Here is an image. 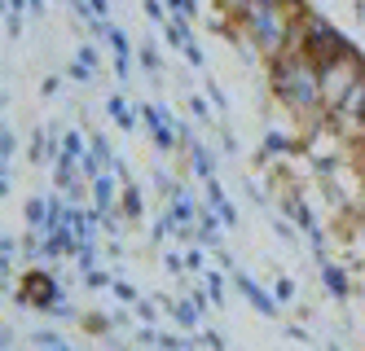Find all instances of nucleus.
Returning <instances> with one entry per match:
<instances>
[{
    "label": "nucleus",
    "mask_w": 365,
    "mask_h": 351,
    "mask_svg": "<svg viewBox=\"0 0 365 351\" xmlns=\"http://www.w3.org/2000/svg\"><path fill=\"white\" fill-rule=\"evenodd\" d=\"M22 36V14H9V40Z\"/></svg>",
    "instance_id": "44"
},
{
    "label": "nucleus",
    "mask_w": 365,
    "mask_h": 351,
    "mask_svg": "<svg viewBox=\"0 0 365 351\" xmlns=\"http://www.w3.org/2000/svg\"><path fill=\"white\" fill-rule=\"evenodd\" d=\"M119 215L128 224H137L141 215H145V198H141V189L137 184H123V198H119Z\"/></svg>",
    "instance_id": "12"
},
{
    "label": "nucleus",
    "mask_w": 365,
    "mask_h": 351,
    "mask_svg": "<svg viewBox=\"0 0 365 351\" xmlns=\"http://www.w3.org/2000/svg\"><path fill=\"white\" fill-rule=\"evenodd\" d=\"M27 9H31V18H40L44 14V0H27Z\"/></svg>",
    "instance_id": "47"
},
{
    "label": "nucleus",
    "mask_w": 365,
    "mask_h": 351,
    "mask_svg": "<svg viewBox=\"0 0 365 351\" xmlns=\"http://www.w3.org/2000/svg\"><path fill=\"white\" fill-rule=\"evenodd\" d=\"M5 5H9V14H22V9H27V0H5Z\"/></svg>",
    "instance_id": "48"
},
{
    "label": "nucleus",
    "mask_w": 365,
    "mask_h": 351,
    "mask_svg": "<svg viewBox=\"0 0 365 351\" xmlns=\"http://www.w3.org/2000/svg\"><path fill=\"white\" fill-rule=\"evenodd\" d=\"M207 198H212V206H220V202H229L225 198V189H220V180L212 176V180H207Z\"/></svg>",
    "instance_id": "34"
},
{
    "label": "nucleus",
    "mask_w": 365,
    "mask_h": 351,
    "mask_svg": "<svg viewBox=\"0 0 365 351\" xmlns=\"http://www.w3.org/2000/svg\"><path fill=\"white\" fill-rule=\"evenodd\" d=\"M159 303H163V308L172 312V320H176L180 330H198V320L207 316V312H202V308H198L194 299H180V303H172V299H159Z\"/></svg>",
    "instance_id": "9"
},
{
    "label": "nucleus",
    "mask_w": 365,
    "mask_h": 351,
    "mask_svg": "<svg viewBox=\"0 0 365 351\" xmlns=\"http://www.w3.org/2000/svg\"><path fill=\"white\" fill-rule=\"evenodd\" d=\"M233 285L242 290V299H247V303H251L259 316H277V308H282V303H277V299H273V294H269L264 285H259L255 277H247L242 268H233Z\"/></svg>",
    "instance_id": "6"
},
{
    "label": "nucleus",
    "mask_w": 365,
    "mask_h": 351,
    "mask_svg": "<svg viewBox=\"0 0 365 351\" xmlns=\"http://www.w3.org/2000/svg\"><path fill=\"white\" fill-rule=\"evenodd\" d=\"M62 154H66V158H75V163H84V158H88V137H84V132H75V127H66V137H62Z\"/></svg>",
    "instance_id": "15"
},
{
    "label": "nucleus",
    "mask_w": 365,
    "mask_h": 351,
    "mask_svg": "<svg viewBox=\"0 0 365 351\" xmlns=\"http://www.w3.org/2000/svg\"><path fill=\"white\" fill-rule=\"evenodd\" d=\"M207 97H212V105H220V110H229V101H225V93H220L216 84H207Z\"/></svg>",
    "instance_id": "41"
},
{
    "label": "nucleus",
    "mask_w": 365,
    "mask_h": 351,
    "mask_svg": "<svg viewBox=\"0 0 365 351\" xmlns=\"http://www.w3.org/2000/svg\"><path fill=\"white\" fill-rule=\"evenodd\" d=\"M145 18H154V22H168L172 14H168V0H145Z\"/></svg>",
    "instance_id": "27"
},
{
    "label": "nucleus",
    "mask_w": 365,
    "mask_h": 351,
    "mask_svg": "<svg viewBox=\"0 0 365 351\" xmlns=\"http://www.w3.org/2000/svg\"><path fill=\"white\" fill-rule=\"evenodd\" d=\"M220 229H225L220 211H216V206H202V211H198V237H202L207 251H220Z\"/></svg>",
    "instance_id": "8"
},
{
    "label": "nucleus",
    "mask_w": 365,
    "mask_h": 351,
    "mask_svg": "<svg viewBox=\"0 0 365 351\" xmlns=\"http://www.w3.org/2000/svg\"><path fill=\"white\" fill-rule=\"evenodd\" d=\"M110 290L119 294V303H141V294H137V285H128V281H115Z\"/></svg>",
    "instance_id": "29"
},
{
    "label": "nucleus",
    "mask_w": 365,
    "mask_h": 351,
    "mask_svg": "<svg viewBox=\"0 0 365 351\" xmlns=\"http://www.w3.org/2000/svg\"><path fill=\"white\" fill-rule=\"evenodd\" d=\"M141 123L150 127V137H154V150H159V154H168V150H176V145H180L176 115L168 110V105H159V101H145V105H141Z\"/></svg>",
    "instance_id": "5"
},
{
    "label": "nucleus",
    "mask_w": 365,
    "mask_h": 351,
    "mask_svg": "<svg viewBox=\"0 0 365 351\" xmlns=\"http://www.w3.org/2000/svg\"><path fill=\"white\" fill-rule=\"evenodd\" d=\"M137 58H141V66H145L150 75H159V70H163V62H159V48H154V44H137Z\"/></svg>",
    "instance_id": "20"
},
{
    "label": "nucleus",
    "mask_w": 365,
    "mask_h": 351,
    "mask_svg": "<svg viewBox=\"0 0 365 351\" xmlns=\"http://www.w3.org/2000/svg\"><path fill=\"white\" fill-rule=\"evenodd\" d=\"M75 268H80V273H93L97 268V241H84V246L75 251Z\"/></svg>",
    "instance_id": "19"
},
{
    "label": "nucleus",
    "mask_w": 365,
    "mask_h": 351,
    "mask_svg": "<svg viewBox=\"0 0 365 351\" xmlns=\"http://www.w3.org/2000/svg\"><path fill=\"white\" fill-rule=\"evenodd\" d=\"M88 154H93L106 172H115V150H110V141H106V137H88Z\"/></svg>",
    "instance_id": "18"
},
{
    "label": "nucleus",
    "mask_w": 365,
    "mask_h": 351,
    "mask_svg": "<svg viewBox=\"0 0 365 351\" xmlns=\"http://www.w3.org/2000/svg\"><path fill=\"white\" fill-rule=\"evenodd\" d=\"M53 180H58V189H71L75 180H88V176H80V163L62 154V158H58V176H53Z\"/></svg>",
    "instance_id": "17"
},
{
    "label": "nucleus",
    "mask_w": 365,
    "mask_h": 351,
    "mask_svg": "<svg viewBox=\"0 0 365 351\" xmlns=\"http://www.w3.org/2000/svg\"><path fill=\"white\" fill-rule=\"evenodd\" d=\"M185 263H190L194 273H198V268H202V251H190V255H185Z\"/></svg>",
    "instance_id": "46"
},
{
    "label": "nucleus",
    "mask_w": 365,
    "mask_h": 351,
    "mask_svg": "<svg viewBox=\"0 0 365 351\" xmlns=\"http://www.w3.org/2000/svg\"><path fill=\"white\" fill-rule=\"evenodd\" d=\"M291 0H251V9H286Z\"/></svg>",
    "instance_id": "40"
},
{
    "label": "nucleus",
    "mask_w": 365,
    "mask_h": 351,
    "mask_svg": "<svg viewBox=\"0 0 365 351\" xmlns=\"http://www.w3.org/2000/svg\"><path fill=\"white\" fill-rule=\"evenodd\" d=\"M273 299H277V303H291V299H295V281L277 277V281H273Z\"/></svg>",
    "instance_id": "25"
},
{
    "label": "nucleus",
    "mask_w": 365,
    "mask_h": 351,
    "mask_svg": "<svg viewBox=\"0 0 365 351\" xmlns=\"http://www.w3.org/2000/svg\"><path fill=\"white\" fill-rule=\"evenodd\" d=\"M190 115L198 123H212V105H207V97H190Z\"/></svg>",
    "instance_id": "26"
},
{
    "label": "nucleus",
    "mask_w": 365,
    "mask_h": 351,
    "mask_svg": "<svg viewBox=\"0 0 365 351\" xmlns=\"http://www.w3.org/2000/svg\"><path fill=\"white\" fill-rule=\"evenodd\" d=\"M75 58H80L84 66H93V70H97V48H93V44H84L80 53H75Z\"/></svg>",
    "instance_id": "38"
},
{
    "label": "nucleus",
    "mask_w": 365,
    "mask_h": 351,
    "mask_svg": "<svg viewBox=\"0 0 365 351\" xmlns=\"http://www.w3.org/2000/svg\"><path fill=\"white\" fill-rule=\"evenodd\" d=\"M14 150H18V137H14V132H5V141H0V154H5V163L14 158Z\"/></svg>",
    "instance_id": "39"
},
{
    "label": "nucleus",
    "mask_w": 365,
    "mask_h": 351,
    "mask_svg": "<svg viewBox=\"0 0 365 351\" xmlns=\"http://www.w3.org/2000/svg\"><path fill=\"white\" fill-rule=\"evenodd\" d=\"M84 285H88V290H110L115 277L106 273V268H93V273H84Z\"/></svg>",
    "instance_id": "21"
},
{
    "label": "nucleus",
    "mask_w": 365,
    "mask_h": 351,
    "mask_svg": "<svg viewBox=\"0 0 365 351\" xmlns=\"http://www.w3.org/2000/svg\"><path fill=\"white\" fill-rule=\"evenodd\" d=\"M137 308V316H141V325H154V320H159V316H154V303L150 299H141V303H133Z\"/></svg>",
    "instance_id": "33"
},
{
    "label": "nucleus",
    "mask_w": 365,
    "mask_h": 351,
    "mask_svg": "<svg viewBox=\"0 0 365 351\" xmlns=\"http://www.w3.org/2000/svg\"><path fill=\"white\" fill-rule=\"evenodd\" d=\"M180 53H185V62H190L194 70H202V66H207V53H202V44H198V40H190Z\"/></svg>",
    "instance_id": "23"
},
{
    "label": "nucleus",
    "mask_w": 365,
    "mask_h": 351,
    "mask_svg": "<svg viewBox=\"0 0 365 351\" xmlns=\"http://www.w3.org/2000/svg\"><path fill=\"white\" fill-rule=\"evenodd\" d=\"M326 351H339V347H326Z\"/></svg>",
    "instance_id": "50"
},
{
    "label": "nucleus",
    "mask_w": 365,
    "mask_h": 351,
    "mask_svg": "<svg viewBox=\"0 0 365 351\" xmlns=\"http://www.w3.org/2000/svg\"><path fill=\"white\" fill-rule=\"evenodd\" d=\"M48 316H53V320H75L80 312H75V308H71V303L62 299V303H53V312H48Z\"/></svg>",
    "instance_id": "36"
},
{
    "label": "nucleus",
    "mask_w": 365,
    "mask_h": 351,
    "mask_svg": "<svg viewBox=\"0 0 365 351\" xmlns=\"http://www.w3.org/2000/svg\"><path fill=\"white\" fill-rule=\"evenodd\" d=\"M185 150H190V163H194V176H198V180L207 184V180H212V176H216V154H212V150H207V145H202L198 137H194V141H190Z\"/></svg>",
    "instance_id": "10"
},
{
    "label": "nucleus",
    "mask_w": 365,
    "mask_h": 351,
    "mask_svg": "<svg viewBox=\"0 0 365 351\" xmlns=\"http://www.w3.org/2000/svg\"><path fill=\"white\" fill-rule=\"evenodd\" d=\"M295 48L299 53H308L317 66H330V62H344V58H352V40L344 36V31H334V26L326 22V18H304L299 22V31H295Z\"/></svg>",
    "instance_id": "3"
},
{
    "label": "nucleus",
    "mask_w": 365,
    "mask_h": 351,
    "mask_svg": "<svg viewBox=\"0 0 365 351\" xmlns=\"http://www.w3.org/2000/svg\"><path fill=\"white\" fill-rule=\"evenodd\" d=\"M220 5H225V9H233V14H242V9L251 5V0H220Z\"/></svg>",
    "instance_id": "45"
},
{
    "label": "nucleus",
    "mask_w": 365,
    "mask_h": 351,
    "mask_svg": "<svg viewBox=\"0 0 365 351\" xmlns=\"http://www.w3.org/2000/svg\"><path fill=\"white\" fill-rule=\"evenodd\" d=\"M84 330H88V334H110V330H115V320H110V316H97V312H93V316L84 320Z\"/></svg>",
    "instance_id": "24"
},
{
    "label": "nucleus",
    "mask_w": 365,
    "mask_h": 351,
    "mask_svg": "<svg viewBox=\"0 0 365 351\" xmlns=\"http://www.w3.org/2000/svg\"><path fill=\"white\" fill-rule=\"evenodd\" d=\"M291 150H299L286 132H269L264 137V150H259V158H273V154H291Z\"/></svg>",
    "instance_id": "16"
},
{
    "label": "nucleus",
    "mask_w": 365,
    "mask_h": 351,
    "mask_svg": "<svg viewBox=\"0 0 365 351\" xmlns=\"http://www.w3.org/2000/svg\"><path fill=\"white\" fill-rule=\"evenodd\" d=\"M163 268H168L172 277H180V273H185L190 263H185V255H176V251H168V255H163Z\"/></svg>",
    "instance_id": "30"
},
{
    "label": "nucleus",
    "mask_w": 365,
    "mask_h": 351,
    "mask_svg": "<svg viewBox=\"0 0 365 351\" xmlns=\"http://www.w3.org/2000/svg\"><path fill=\"white\" fill-rule=\"evenodd\" d=\"M58 88H62V75H48V79H44V88H40V93H44V97H53Z\"/></svg>",
    "instance_id": "42"
},
{
    "label": "nucleus",
    "mask_w": 365,
    "mask_h": 351,
    "mask_svg": "<svg viewBox=\"0 0 365 351\" xmlns=\"http://www.w3.org/2000/svg\"><path fill=\"white\" fill-rule=\"evenodd\" d=\"M66 75H71V79H75V84H88V79H93V66H84V62H80V58H75V62H71V66H66Z\"/></svg>",
    "instance_id": "28"
},
{
    "label": "nucleus",
    "mask_w": 365,
    "mask_h": 351,
    "mask_svg": "<svg viewBox=\"0 0 365 351\" xmlns=\"http://www.w3.org/2000/svg\"><path fill=\"white\" fill-rule=\"evenodd\" d=\"M163 40H168L172 48H185V44L194 40V31H190V18H185V14H172V18L163 22Z\"/></svg>",
    "instance_id": "11"
},
{
    "label": "nucleus",
    "mask_w": 365,
    "mask_h": 351,
    "mask_svg": "<svg viewBox=\"0 0 365 351\" xmlns=\"http://www.w3.org/2000/svg\"><path fill=\"white\" fill-rule=\"evenodd\" d=\"M238 26L259 58H277V53L295 48V31H299V22L286 18V9H251V5L238 14Z\"/></svg>",
    "instance_id": "2"
},
{
    "label": "nucleus",
    "mask_w": 365,
    "mask_h": 351,
    "mask_svg": "<svg viewBox=\"0 0 365 351\" xmlns=\"http://www.w3.org/2000/svg\"><path fill=\"white\" fill-rule=\"evenodd\" d=\"M216 211H220V220H225V229H233V224H238V206H233V202H220Z\"/></svg>",
    "instance_id": "35"
},
{
    "label": "nucleus",
    "mask_w": 365,
    "mask_h": 351,
    "mask_svg": "<svg viewBox=\"0 0 365 351\" xmlns=\"http://www.w3.org/2000/svg\"><path fill=\"white\" fill-rule=\"evenodd\" d=\"M22 215H27V229L31 233H48V198H31Z\"/></svg>",
    "instance_id": "14"
},
{
    "label": "nucleus",
    "mask_w": 365,
    "mask_h": 351,
    "mask_svg": "<svg viewBox=\"0 0 365 351\" xmlns=\"http://www.w3.org/2000/svg\"><path fill=\"white\" fill-rule=\"evenodd\" d=\"M202 347H207V351H225V338H220L216 330H207V334H202Z\"/></svg>",
    "instance_id": "37"
},
{
    "label": "nucleus",
    "mask_w": 365,
    "mask_h": 351,
    "mask_svg": "<svg viewBox=\"0 0 365 351\" xmlns=\"http://www.w3.org/2000/svg\"><path fill=\"white\" fill-rule=\"evenodd\" d=\"M44 351H71V347H66V342H58V347H44Z\"/></svg>",
    "instance_id": "49"
},
{
    "label": "nucleus",
    "mask_w": 365,
    "mask_h": 351,
    "mask_svg": "<svg viewBox=\"0 0 365 351\" xmlns=\"http://www.w3.org/2000/svg\"><path fill=\"white\" fill-rule=\"evenodd\" d=\"M322 281H326V290H330V299H334V303H348V299H352V281H348V268H339V263L322 259Z\"/></svg>",
    "instance_id": "7"
},
{
    "label": "nucleus",
    "mask_w": 365,
    "mask_h": 351,
    "mask_svg": "<svg viewBox=\"0 0 365 351\" xmlns=\"http://www.w3.org/2000/svg\"><path fill=\"white\" fill-rule=\"evenodd\" d=\"M88 5H93L97 18H110V0H88Z\"/></svg>",
    "instance_id": "43"
},
{
    "label": "nucleus",
    "mask_w": 365,
    "mask_h": 351,
    "mask_svg": "<svg viewBox=\"0 0 365 351\" xmlns=\"http://www.w3.org/2000/svg\"><path fill=\"white\" fill-rule=\"evenodd\" d=\"M18 303L22 308H40V312H53V303H62V281L44 268H27L22 277V290H18Z\"/></svg>",
    "instance_id": "4"
},
{
    "label": "nucleus",
    "mask_w": 365,
    "mask_h": 351,
    "mask_svg": "<svg viewBox=\"0 0 365 351\" xmlns=\"http://www.w3.org/2000/svg\"><path fill=\"white\" fill-rule=\"evenodd\" d=\"M269 88L291 115L317 119L326 110V84H322V66L299 48H286L277 58H269Z\"/></svg>",
    "instance_id": "1"
},
{
    "label": "nucleus",
    "mask_w": 365,
    "mask_h": 351,
    "mask_svg": "<svg viewBox=\"0 0 365 351\" xmlns=\"http://www.w3.org/2000/svg\"><path fill=\"white\" fill-rule=\"evenodd\" d=\"M106 115H110L123 132H137V115H133V105H128L119 93H115V97H106Z\"/></svg>",
    "instance_id": "13"
},
{
    "label": "nucleus",
    "mask_w": 365,
    "mask_h": 351,
    "mask_svg": "<svg viewBox=\"0 0 365 351\" xmlns=\"http://www.w3.org/2000/svg\"><path fill=\"white\" fill-rule=\"evenodd\" d=\"M168 14H185V18H194V14H198V0H168Z\"/></svg>",
    "instance_id": "31"
},
{
    "label": "nucleus",
    "mask_w": 365,
    "mask_h": 351,
    "mask_svg": "<svg viewBox=\"0 0 365 351\" xmlns=\"http://www.w3.org/2000/svg\"><path fill=\"white\" fill-rule=\"evenodd\" d=\"M31 342H36V347H58L62 338H58L53 330H31Z\"/></svg>",
    "instance_id": "32"
},
{
    "label": "nucleus",
    "mask_w": 365,
    "mask_h": 351,
    "mask_svg": "<svg viewBox=\"0 0 365 351\" xmlns=\"http://www.w3.org/2000/svg\"><path fill=\"white\" fill-rule=\"evenodd\" d=\"M202 281H207V294H212V303L220 308V303H225V277H220V273H207Z\"/></svg>",
    "instance_id": "22"
}]
</instances>
